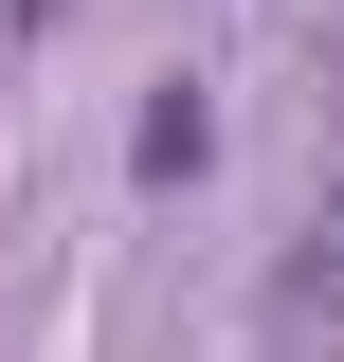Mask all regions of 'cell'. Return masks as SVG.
<instances>
[{
  "label": "cell",
  "instance_id": "cell-1",
  "mask_svg": "<svg viewBox=\"0 0 344 362\" xmlns=\"http://www.w3.org/2000/svg\"><path fill=\"white\" fill-rule=\"evenodd\" d=\"M0 18H73V0H0Z\"/></svg>",
  "mask_w": 344,
  "mask_h": 362
}]
</instances>
